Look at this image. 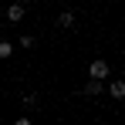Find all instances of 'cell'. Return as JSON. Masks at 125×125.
<instances>
[{
  "label": "cell",
  "mask_w": 125,
  "mask_h": 125,
  "mask_svg": "<svg viewBox=\"0 0 125 125\" xmlns=\"http://www.w3.org/2000/svg\"><path fill=\"white\" fill-rule=\"evenodd\" d=\"M88 74H91V81H105V84H108L112 68H108V61H105V58H95V61L88 64Z\"/></svg>",
  "instance_id": "6da1fadb"
},
{
  "label": "cell",
  "mask_w": 125,
  "mask_h": 125,
  "mask_svg": "<svg viewBox=\"0 0 125 125\" xmlns=\"http://www.w3.org/2000/svg\"><path fill=\"white\" fill-rule=\"evenodd\" d=\"M24 14H27V7H24V3H10V7H7V21H14V24H21Z\"/></svg>",
  "instance_id": "7a4b0ae2"
},
{
  "label": "cell",
  "mask_w": 125,
  "mask_h": 125,
  "mask_svg": "<svg viewBox=\"0 0 125 125\" xmlns=\"http://www.w3.org/2000/svg\"><path fill=\"white\" fill-rule=\"evenodd\" d=\"M108 95H112L115 102H122L125 98V81H108Z\"/></svg>",
  "instance_id": "3957f363"
},
{
  "label": "cell",
  "mask_w": 125,
  "mask_h": 125,
  "mask_svg": "<svg viewBox=\"0 0 125 125\" xmlns=\"http://www.w3.org/2000/svg\"><path fill=\"white\" fill-rule=\"evenodd\" d=\"M105 88H108V84H105V81H88V84H84V88H81V95H102Z\"/></svg>",
  "instance_id": "277c9868"
},
{
  "label": "cell",
  "mask_w": 125,
  "mask_h": 125,
  "mask_svg": "<svg viewBox=\"0 0 125 125\" xmlns=\"http://www.w3.org/2000/svg\"><path fill=\"white\" fill-rule=\"evenodd\" d=\"M58 27H64V31H68V27H74V14H71V10H64L61 17H58Z\"/></svg>",
  "instance_id": "5b68a950"
},
{
  "label": "cell",
  "mask_w": 125,
  "mask_h": 125,
  "mask_svg": "<svg viewBox=\"0 0 125 125\" xmlns=\"http://www.w3.org/2000/svg\"><path fill=\"white\" fill-rule=\"evenodd\" d=\"M7 58H14V44H10V41H0V61H7Z\"/></svg>",
  "instance_id": "8992f818"
},
{
  "label": "cell",
  "mask_w": 125,
  "mask_h": 125,
  "mask_svg": "<svg viewBox=\"0 0 125 125\" xmlns=\"http://www.w3.org/2000/svg\"><path fill=\"white\" fill-rule=\"evenodd\" d=\"M37 102H41V98H37L34 91H27V95H24V105H27V108H37Z\"/></svg>",
  "instance_id": "52a82bcc"
},
{
  "label": "cell",
  "mask_w": 125,
  "mask_h": 125,
  "mask_svg": "<svg viewBox=\"0 0 125 125\" xmlns=\"http://www.w3.org/2000/svg\"><path fill=\"white\" fill-rule=\"evenodd\" d=\"M34 44H37V41H34V37H31V34H21V47H24V51H31V47H34Z\"/></svg>",
  "instance_id": "ba28073f"
},
{
  "label": "cell",
  "mask_w": 125,
  "mask_h": 125,
  "mask_svg": "<svg viewBox=\"0 0 125 125\" xmlns=\"http://www.w3.org/2000/svg\"><path fill=\"white\" fill-rule=\"evenodd\" d=\"M14 125H31V118H17V122H14Z\"/></svg>",
  "instance_id": "9c48e42d"
}]
</instances>
